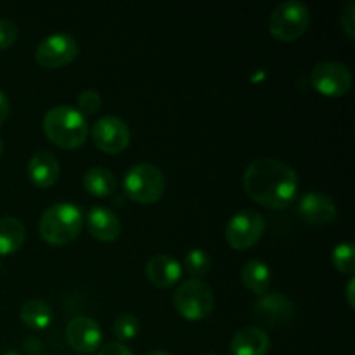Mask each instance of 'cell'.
<instances>
[{"label": "cell", "mask_w": 355, "mask_h": 355, "mask_svg": "<svg viewBox=\"0 0 355 355\" xmlns=\"http://www.w3.org/2000/svg\"><path fill=\"white\" fill-rule=\"evenodd\" d=\"M19 319L30 329H45L52 322V309L40 298H31L21 305Z\"/></svg>", "instance_id": "obj_21"}, {"label": "cell", "mask_w": 355, "mask_h": 355, "mask_svg": "<svg viewBox=\"0 0 355 355\" xmlns=\"http://www.w3.org/2000/svg\"><path fill=\"white\" fill-rule=\"evenodd\" d=\"M146 355H172V354L165 352V350H153V352H149V354H146Z\"/></svg>", "instance_id": "obj_31"}, {"label": "cell", "mask_w": 355, "mask_h": 355, "mask_svg": "<svg viewBox=\"0 0 355 355\" xmlns=\"http://www.w3.org/2000/svg\"><path fill=\"white\" fill-rule=\"evenodd\" d=\"M82 182L87 193L97 198L111 196L118 187L116 175L104 166H92V168L87 170Z\"/></svg>", "instance_id": "obj_19"}, {"label": "cell", "mask_w": 355, "mask_h": 355, "mask_svg": "<svg viewBox=\"0 0 355 355\" xmlns=\"http://www.w3.org/2000/svg\"><path fill=\"white\" fill-rule=\"evenodd\" d=\"M97 355H134V354H132V350L128 349L125 343L110 342V343H106V345L101 347L99 354Z\"/></svg>", "instance_id": "obj_28"}, {"label": "cell", "mask_w": 355, "mask_h": 355, "mask_svg": "<svg viewBox=\"0 0 355 355\" xmlns=\"http://www.w3.org/2000/svg\"><path fill=\"white\" fill-rule=\"evenodd\" d=\"M9 110H10L9 99H7L6 94L0 90V125H2L3 121L7 120V116H9Z\"/></svg>", "instance_id": "obj_29"}, {"label": "cell", "mask_w": 355, "mask_h": 355, "mask_svg": "<svg viewBox=\"0 0 355 355\" xmlns=\"http://www.w3.org/2000/svg\"><path fill=\"white\" fill-rule=\"evenodd\" d=\"M352 71L340 61H321L311 73V83L318 92L328 97H342L352 89Z\"/></svg>", "instance_id": "obj_9"}, {"label": "cell", "mask_w": 355, "mask_h": 355, "mask_svg": "<svg viewBox=\"0 0 355 355\" xmlns=\"http://www.w3.org/2000/svg\"><path fill=\"white\" fill-rule=\"evenodd\" d=\"M87 229L97 241L111 243L120 236L121 222L114 211L106 207H92L87 214Z\"/></svg>", "instance_id": "obj_14"}, {"label": "cell", "mask_w": 355, "mask_h": 355, "mask_svg": "<svg viewBox=\"0 0 355 355\" xmlns=\"http://www.w3.org/2000/svg\"><path fill=\"white\" fill-rule=\"evenodd\" d=\"M340 24H342V30L345 31L347 37L350 40L355 38V2L347 3L345 10L342 12V17H340Z\"/></svg>", "instance_id": "obj_27"}, {"label": "cell", "mask_w": 355, "mask_h": 355, "mask_svg": "<svg viewBox=\"0 0 355 355\" xmlns=\"http://www.w3.org/2000/svg\"><path fill=\"white\" fill-rule=\"evenodd\" d=\"M3 355H19V354H16V352H12V350H9V352H6Z\"/></svg>", "instance_id": "obj_33"}, {"label": "cell", "mask_w": 355, "mask_h": 355, "mask_svg": "<svg viewBox=\"0 0 355 355\" xmlns=\"http://www.w3.org/2000/svg\"><path fill=\"white\" fill-rule=\"evenodd\" d=\"M241 281L252 293L263 295L270 286L272 274H270L269 266L263 260H250L241 269Z\"/></svg>", "instance_id": "obj_20"}, {"label": "cell", "mask_w": 355, "mask_h": 355, "mask_svg": "<svg viewBox=\"0 0 355 355\" xmlns=\"http://www.w3.org/2000/svg\"><path fill=\"white\" fill-rule=\"evenodd\" d=\"M175 311L187 321H203L215 307V295L211 288L201 279H187L177 288L173 295Z\"/></svg>", "instance_id": "obj_6"}, {"label": "cell", "mask_w": 355, "mask_h": 355, "mask_svg": "<svg viewBox=\"0 0 355 355\" xmlns=\"http://www.w3.org/2000/svg\"><path fill=\"white\" fill-rule=\"evenodd\" d=\"M253 315L257 321L269 328H281L293 321L295 304L281 293H263L253 304Z\"/></svg>", "instance_id": "obj_11"}, {"label": "cell", "mask_w": 355, "mask_h": 355, "mask_svg": "<svg viewBox=\"0 0 355 355\" xmlns=\"http://www.w3.org/2000/svg\"><path fill=\"white\" fill-rule=\"evenodd\" d=\"M26 239V227L16 217L0 218V257L12 255Z\"/></svg>", "instance_id": "obj_18"}, {"label": "cell", "mask_w": 355, "mask_h": 355, "mask_svg": "<svg viewBox=\"0 0 355 355\" xmlns=\"http://www.w3.org/2000/svg\"><path fill=\"white\" fill-rule=\"evenodd\" d=\"M92 141L101 151L118 155L130 144V128L121 118L106 114L92 125Z\"/></svg>", "instance_id": "obj_10"}, {"label": "cell", "mask_w": 355, "mask_h": 355, "mask_svg": "<svg viewBox=\"0 0 355 355\" xmlns=\"http://www.w3.org/2000/svg\"><path fill=\"white\" fill-rule=\"evenodd\" d=\"M269 349V335L259 326H248V328L239 329L231 340L232 355H267Z\"/></svg>", "instance_id": "obj_17"}, {"label": "cell", "mask_w": 355, "mask_h": 355, "mask_svg": "<svg viewBox=\"0 0 355 355\" xmlns=\"http://www.w3.org/2000/svg\"><path fill=\"white\" fill-rule=\"evenodd\" d=\"M266 231V220L255 210H239L225 227V241L234 250H246L257 245Z\"/></svg>", "instance_id": "obj_8"}, {"label": "cell", "mask_w": 355, "mask_h": 355, "mask_svg": "<svg viewBox=\"0 0 355 355\" xmlns=\"http://www.w3.org/2000/svg\"><path fill=\"white\" fill-rule=\"evenodd\" d=\"M243 187L255 203L272 210L290 207L298 193L297 172L276 158H259L246 166Z\"/></svg>", "instance_id": "obj_1"}, {"label": "cell", "mask_w": 355, "mask_h": 355, "mask_svg": "<svg viewBox=\"0 0 355 355\" xmlns=\"http://www.w3.org/2000/svg\"><path fill=\"white\" fill-rule=\"evenodd\" d=\"M78 54L80 47L76 38L64 31H58L45 37L38 44L35 51V61L45 69H58L75 61Z\"/></svg>", "instance_id": "obj_7"}, {"label": "cell", "mask_w": 355, "mask_h": 355, "mask_svg": "<svg viewBox=\"0 0 355 355\" xmlns=\"http://www.w3.org/2000/svg\"><path fill=\"white\" fill-rule=\"evenodd\" d=\"M28 177L37 187H51L58 182L61 165L51 151H37L28 162Z\"/></svg>", "instance_id": "obj_15"}, {"label": "cell", "mask_w": 355, "mask_h": 355, "mask_svg": "<svg viewBox=\"0 0 355 355\" xmlns=\"http://www.w3.org/2000/svg\"><path fill=\"white\" fill-rule=\"evenodd\" d=\"M210 255L201 248L191 250L186 255V259H184V269L189 274L191 279H201V277H205L208 274V270H210Z\"/></svg>", "instance_id": "obj_22"}, {"label": "cell", "mask_w": 355, "mask_h": 355, "mask_svg": "<svg viewBox=\"0 0 355 355\" xmlns=\"http://www.w3.org/2000/svg\"><path fill=\"white\" fill-rule=\"evenodd\" d=\"M205 355H220V354H205Z\"/></svg>", "instance_id": "obj_34"}, {"label": "cell", "mask_w": 355, "mask_h": 355, "mask_svg": "<svg viewBox=\"0 0 355 355\" xmlns=\"http://www.w3.org/2000/svg\"><path fill=\"white\" fill-rule=\"evenodd\" d=\"M83 225V215L76 205L55 203L44 211L38 224L42 239L52 246H62L71 243L80 234Z\"/></svg>", "instance_id": "obj_3"}, {"label": "cell", "mask_w": 355, "mask_h": 355, "mask_svg": "<svg viewBox=\"0 0 355 355\" xmlns=\"http://www.w3.org/2000/svg\"><path fill=\"white\" fill-rule=\"evenodd\" d=\"M113 333L120 342L134 340L139 333V321L134 314H121L114 319Z\"/></svg>", "instance_id": "obj_24"}, {"label": "cell", "mask_w": 355, "mask_h": 355, "mask_svg": "<svg viewBox=\"0 0 355 355\" xmlns=\"http://www.w3.org/2000/svg\"><path fill=\"white\" fill-rule=\"evenodd\" d=\"M17 33L19 31H17V26L14 21L7 19V17L0 19V51L14 45V42L17 40Z\"/></svg>", "instance_id": "obj_26"}, {"label": "cell", "mask_w": 355, "mask_h": 355, "mask_svg": "<svg viewBox=\"0 0 355 355\" xmlns=\"http://www.w3.org/2000/svg\"><path fill=\"white\" fill-rule=\"evenodd\" d=\"M298 215L311 225H328L336 218V205L324 193H307L298 203Z\"/></svg>", "instance_id": "obj_13"}, {"label": "cell", "mask_w": 355, "mask_h": 355, "mask_svg": "<svg viewBox=\"0 0 355 355\" xmlns=\"http://www.w3.org/2000/svg\"><path fill=\"white\" fill-rule=\"evenodd\" d=\"M311 9L300 0L277 3L269 17V31L276 40L295 42L311 26Z\"/></svg>", "instance_id": "obj_5"}, {"label": "cell", "mask_w": 355, "mask_h": 355, "mask_svg": "<svg viewBox=\"0 0 355 355\" xmlns=\"http://www.w3.org/2000/svg\"><path fill=\"white\" fill-rule=\"evenodd\" d=\"M165 173L153 163H137L123 177V189L130 200L141 205H153L165 193Z\"/></svg>", "instance_id": "obj_4"}, {"label": "cell", "mask_w": 355, "mask_h": 355, "mask_svg": "<svg viewBox=\"0 0 355 355\" xmlns=\"http://www.w3.org/2000/svg\"><path fill=\"white\" fill-rule=\"evenodd\" d=\"M2 149H3V141H2V135H0V155H2Z\"/></svg>", "instance_id": "obj_32"}, {"label": "cell", "mask_w": 355, "mask_h": 355, "mask_svg": "<svg viewBox=\"0 0 355 355\" xmlns=\"http://www.w3.org/2000/svg\"><path fill=\"white\" fill-rule=\"evenodd\" d=\"M44 132L58 148L76 149L89 137V123L76 107L61 104L45 113Z\"/></svg>", "instance_id": "obj_2"}, {"label": "cell", "mask_w": 355, "mask_h": 355, "mask_svg": "<svg viewBox=\"0 0 355 355\" xmlns=\"http://www.w3.org/2000/svg\"><path fill=\"white\" fill-rule=\"evenodd\" d=\"M354 288H355V279H354V277H350L349 283H347V291H345V295H347V302H349V305H350V307H352V309H354V305H355Z\"/></svg>", "instance_id": "obj_30"}, {"label": "cell", "mask_w": 355, "mask_h": 355, "mask_svg": "<svg viewBox=\"0 0 355 355\" xmlns=\"http://www.w3.org/2000/svg\"><path fill=\"white\" fill-rule=\"evenodd\" d=\"M66 340L78 354H92L103 343V331L89 315H75L66 326Z\"/></svg>", "instance_id": "obj_12"}, {"label": "cell", "mask_w": 355, "mask_h": 355, "mask_svg": "<svg viewBox=\"0 0 355 355\" xmlns=\"http://www.w3.org/2000/svg\"><path fill=\"white\" fill-rule=\"evenodd\" d=\"M76 104H78V111L85 116V114H94L101 110V104H103V99H101V94L97 90L87 89L76 97Z\"/></svg>", "instance_id": "obj_25"}, {"label": "cell", "mask_w": 355, "mask_h": 355, "mask_svg": "<svg viewBox=\"0 0 355 355\" xmlns=\"http://www.w3.org/2000/svg\"><path fill=\"white\" fill-rule=\"evenodd\" d=\"M331 262L340 272L352 276L355 270V248L350 241L340 243L331 253Z\"/></svg>", "instance_id": "obj_23"}, {"label": "cell", "mask_w": 355, "mask_h": 355, "mask_svg": "<svg viewBox=\"0 0 355 355\" xmlns=\"http://www.w3.org/2000/svg\"><path fill=\"white\" fill-rule=\"evenodd\" d=\"M146 277L156 288H172L182 277V266L170 255H156L146 263Z\"/></svg>", "instance_id": "obj_16"}]
</instances>
